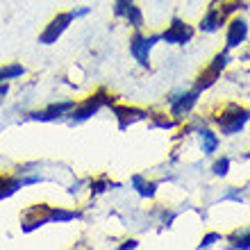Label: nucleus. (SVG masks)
Here are the masks:
<instances>
[{"label":"nucleus","instance_id":"1","mask_svg":"<svg viewBox=\"0 0 250 250\" xmlns=\"http://www.w3.org/2000/svg\"><path fill=\"white\" fill-rule=\"evenodd\" d=\"M73 218H80V211H66L62 207H50V205H32L23 214V230L32 232L46 223H66Z\"/></svg>","mask_w":250,"mask_h":250},{"label":"nucleus","instance_id":"2","mask_svg":"<svg viewBox=\"0 0 250 250\" xmlns=\"http://www.w3.org/2000/svg\"><path fill=\"white\" fill-rule=\"evenodd\" d=\"M250 119V109H244L239 105H225L221 112L214 116L216 125L221 127L223 134H237L239 130H244V125Z\"/></svg>","mask_w":250,"mask_h":250},{"label":"nucleus","instance_id":"3","mask_svg":"<svg viewBox=\"0 0 250 250\" xmlns=\"http://www.w3.org/2000/svg\"><path fill=\"white\" fill-rule=\"evenodd\" d=\"M84 14H89V9H80V12H60L57 16H55L50 23L46 25V30L41 32L39 41L43 43V46H50V43H57L60 41V37L68 30V25H71L73 21L78 19V16H84Z\"/></svg>","mask_w":250,"mask_h":250},{"label":"nucleus","instance_id":"4","mask_svg":"<svg viewBox=\"0 0 250 250\" xmlns=\"http://www.w3.org/2000/svg\"><path fill=\"white\" fill-rule=\"evenodd\" d=\"M103 105H112V100H109V96L105 91H98V93H93V96H89L84 103L73 107L71 112H68V116H71L73 123H82V121L91 119Z\"/></svg>","mask_w":250,"mask_h":250},{"label":"nucleus","instance_id":"5","mask_svg":"<svg viewBox=\"0 0 250 250\" xmlns=\"http://www.w3.org/2000/svg\"><path fill=\"white\" fill-rule=\"evenodd\" d=\"M159 39H162V37H157V34H155V37H144L141 32L132 34V39H130V55L146 68V66L150 64V50H152V46H155Z\"/></svg>","mask_w":250,"mask_h":250},{"label":"nucleus","instance_id":"6","mask_svg":"<svg viewBox=\"0 0 250 250\" xmlns=\"http://www.w3.org/2000/svg\"><path fill=\"white\" fill-rule=\"evenodd\" d=\"M225 64H228V55H225V53H218L216 57L211 60V64L207 66V68H203V73L198 75V82H196V89H198V91L209 89V86L214 84L218 78H221V71L225 68Z\"/></svg>","mask_w":250,"mask_h":250},{"label":"nucleus","instance_id":"7","mask_svg":"<svg viewBox=\"0 0 250 250\" xmlns=\"http://www.w3.org/2000/svg\"><path fill=\"white\" fill-rule=\"evenodd\" d=\"M159 37H162L166 43H173V46H185V43H189V41L193 39V27H191L189 23H185V21L173 19V23L166 27V32L159 34Z\"/></svg>","mask_w":250,"mask_h":250},{"label":"nucleus","instance_id":"8","mask_svg":"<svg viewBox=\"0 0 250 250\" xmlns=\"http://www.w3.org/2000/svg\"><path fill=\"white\" fill-rule=\"evenodd\" d=\"M75 103L73 100H64V103H53V105H48L46 109H41V112H34L32 119L34 121H57L62 116H68Z\"/></svg>","mask_w":250,"mask_h":250},{"label":"nucleus","instance_id":"9","mask_svg":"<svg viewBox=\"0 0 250 250\" xmlns=\"http://www.w3.org/2000/svg\"><path fill=\"white\" fill-rule=\"evenodd\" d=\"M114 114H116V119H119V125L121 130H125L127 125L137 123V121H144L148 116V112L144 109H137V107H125V105H112Z\"/></svg>","mask_w":250,"mask_h":250},{"label":"nucleus","instance_id":"10","mask_svg":"<svg viewBox=\"0 0 250 250\" xmlns=\"http://www.w3.org/2000/svg\"><path fill=\"white\" fill-rule=\"evenodd\" d=\"M246 37H248V23L244 19H234L228 25V37H225V43L228 48H237L239 43H244Z\"/></svg>","mask_w":250,"mask_h":250},{"label":"nucleus","instance_id":"11","mask_svg":"<svg viewBox=\"0 0 250 250\" xmlns=\"http://www.w3.org/2000/svg\"><path fill=\"white\" fill-rule=\"evenodd\" d=\"M223 21H225V12L218 9L216 5H211L207 9V14H205V19L200 21V30L203 32H216L218 27L223 25Z\"/></svg>","mask_w":250,"mask_h":250},{"label":"nucleus","instance_id":"12","mask_svg":"<svg viewBox=\"0 0 250 250\" xmlns=\"http://www.w3.org/2000/svg\"><path fill=\"white\" fill-rule=\"evenodd\" d=\"M198 89H193V91L189 93H182L180 98H173V114L175 116H182V114H187L191 109V107L196 105V100H198Z\"/></svg>","mask_w":250,"mask_h":250},{"label":"nucleus","instance_id":"13","mask_svg":"<svg viewBox=\"0 0 250 250\" xmlns=\"http://www.w3.org/2000/svg\"><path fill=\"white\" fill-rule=\"evenodd\" d=\"M27 182H37V180H25V182H23V180L9 178V175H0V198H9L23 185H27Z\"/></svg>","mask_w":250,"mask_h":250},{"label":"nucleus","instance_id":"14","mask_svg":"<svg viewBox=\"0 0 250 250\" xmlns=\"http://www.w3.org/2000/svg\"><path fill=\"white\" fill-rule=\"evenodd\" d=\"M200 144H203V152H205V155H211V152L218 148V137L211 130H203V132H200Z\"/></svg>","mask_w":250,"mask_h":250},{"label":"nucleus","instance_id":"15","mask_svg":"<svg viewBox=\"0 0 250 250\" xmlns=\"http://www.w3.org/2000/svg\"><path fill=\"white\" fill-rule=\"evenodd\" d=\"M25 73V68L21 64H7V66H0V84L7 82V80H14V78H21Z\"/></svg>","mask_w":250,"mask_h":250},{"label":"nucleus","instance_id":"16","mask_svg":"<svg viewBox=\"0 0 250 250\" xmlns=\"http://www.w3.org/2000/svg\"><path fill=\"white\" fill-rule=\"evenodd\" d=\"M123 19L127 21V23H130L132 27H137V30H139V27H141V25H144V14H141V9H139L137 5H132L130 9L125 12V16H123Z\"/></svg>","mask_w":250,"mask_h":250},{"label":"nucleus","instance_id":"17","mask_svg":"<svg viewBox=\"0 0 250 250\" xmlns=\"http://www.w3.org/2000/svg\"><path fill=\"white\" fill-rule=\"evenodd\" d=\"M132 5H134V0H114V16L123 19L125 12H127Z\"/></svg>","mask_w":250,"mask_h":250},{"label":"nucleus","instance_id":"18","mask_svg":"<svg viewBox=\"0 0 250 250\" xmlns=\"http://www.w3.org/2000/svg\"><path fill=\"white\" fill-rule=\"evenodd\" d=\"M134 185L139 187V193H141V196H155V185H152V182H148V185H146L144 180L141 178H134Z\"/></svg>","mask_w":250,"mask_h":250},{"label":"nucleus","instance_id":"19","mask_svg":"<svg viewBox=\"0 0 250 250\" xmlns=\"http://www.w3.org/2000/svg\"><path fill=\"white\" fill-rule=\"evenodd\" d=\"M228 168H230V159L228 157L218 159L216 164H214V173H216V175H228Z\"/></svg>","mask_w":250,"mask_h":250},{"label":"nucleus","instance_id":"20","mask_svg":"<svg viewBox=\"0 0 250 250\" xmlns=\"http://www.w3.org/2000/svg\"><path fill=\"white\" fill-rule=\"evenodd\" d=\"M234 241V248H250V232H246V234H241V237H234L232 239Z\"/></svg>","mask_w":250,"mask_h":250},{"label":"nucleus","instance_id":"21","mask_svg":"<svg viewBox=\"0 0 250 250\" xmlns=\"http://www.w3.org/2000/svg\"><path fill=\"white\" fill-rule=\"evenodd\" d=\"M218 239H221V234H216V232H214V234H207V237L203 239V244H200V248H209V246L214 244V241H218Z\"/></svg>","mask_w":250,"mask_h":250},{"label":"nucleus","instance_id":"22","mask_svg":"<svg viewBox=\"0 0 250 250\" xmlns=\"http://www.w3.org/2000/svg\"><path fill=\"white\" fill-rule=\"evenodd\" d=\"M105 187H107L105 180H100V182H91V191H93V193H100V191H105Z\"/></svg>","mask_w":250,"mask_h":250},{"label":"nucleus","instance_id":"23","mask_svg":"<svg viewBox=\"0 0 250 250\" xmlns=\"http://www.w3.org/2000/svg\"><path fill=\"white\" fill-rule=\"evenodd\" d=\"M155 125H159V127H173V125H175V121H168V119H155Z\"/></svg>","mask_w":250,"mask_h":250},{"label":"nucleus","instance_id":"24","mask_svg":"<svg viewBox=\"0 0 250 250\" xmlns=\"http://www.w3.org/2000/svg\"><path fill=\"white\" fill-rule=\"evenodd\" d=\"M137 241H125V244H121V248H137Z\"/></svg>","mask_w":250,"mask_h":250}]
</instances>
